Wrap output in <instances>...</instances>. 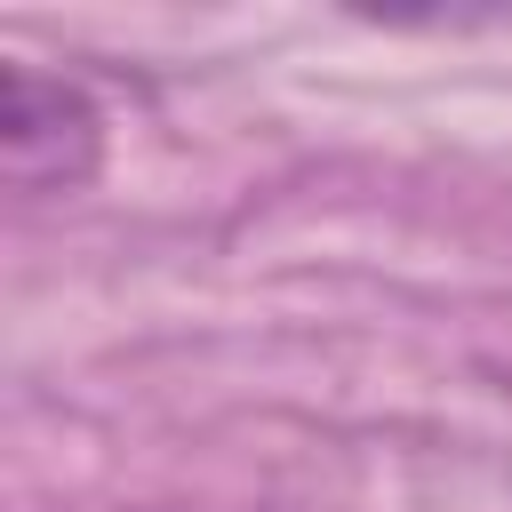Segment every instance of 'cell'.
<instances>
[{
    "label": "cell",
    "instance_id": "cell-1",
    "mask_svg": "<svg viewBox=\"0 0 512 512\" xmlns=\"http://www.w3.org/2000/svg\"><path fill=\"white\" fill-rule=\"evenodd\" d=\"M0 160L16 192H80L104 160V112L80 80L8 64L0 80Z\"/></svg>",
    "mask_w": 512,
    "mask_h": 512
}]
</instances>
